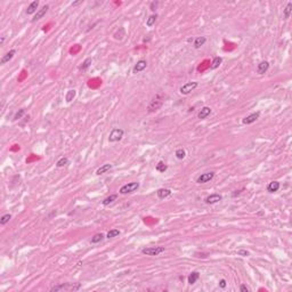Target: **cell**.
Listing matches in <instances>:
<instances>
[{"mask_svg":"<svg viewBox=\"0 0 292 292\" xmlns=\"http://www.w3.org/2000/svg\"><path fill=\"white\" fill-rule=\"evenodd\" d=\"M12 219V215L10 214H5L0 218V225H6L7 223H9V220Z\"/></svg>","mask_w":292,"mask_h":292,"instance_id":"4dcf8cb0","label":"cell"},{"mask_svg":"<svg viewBox=\"0 0 292 292\" xmlns=\"http://www.w3.org/2000/svg\"><path fill=\"white\" fill-rule=\"evenodd\" d=\"M123 135H125V131L121 128H113L112 131L110 132V136H109V141L110 143H115V141H121Z\"/></svg>","mask_w":292,"mask_h":292,"instance_id":"5b68a950","label":"cell"},{"mask_svg":"<svg viewBox=\"0 0 292 292\" xmlns=\"http://www.w3.org/2000/svg\"><path fill=\"white\" fill-rule=\"evenodd\" d=\"M77 95V91L74 90V89H70L67 93H66V96H65V101L67 102V103H71V102L74 99V97H76Z\"/></svg>","mask_w":292,"mask_h":292,"instance_id":"d4e9b609","label":"cell"},{"mask_svg":"<svg viewBox=\"0 0 292 292\" xmlns=\"http://www.w3.org/2000/svg\"><path fill=\"white\" fill-rule=\"evenodd\" d=\"M139 188V183L138 182H131L128 183L126 185H123L120 187L119 193L122 195H127V194H131V193H135L137 189Z\"/></svg>","mask_w":292,"mask_h":292,"instance_id":"3957f363","label":"cell"},{"mask_svg":"<svg viewBox=\"0 0 292 292\" xmlns=\"http://www.w3.org/2000/svg\"><path fill=\"white\" fill-rule=\"evenodd\" d=\"M157 6H159V1H152L151 5H150V9H151L152 12H155Z\"/></svg>","mask_w":292,"mask_h":292,"instance_id":"e575fe53","label":"cell"},{"mask_svg":"<svg viewBox=\"0 0 292 292\" xmlns=\"http://www.w3.org/2000/svg\"><path fill=\"white\" fill-rule=\"evenodd\" d=\"M211 114V109L209 106H203L200 110V112H199V114H198V118L200 120H204V119H207L208 116L210 115Z\"/></svg>","mask_w":292,"mask_h":292,"instance_id":"2e32d148","label":"cell"},{"mask_svg":"<svg viewBox=\"0 0 292 292\" xmlns=\"http://www.w3.org/2000/svg\"><path fill=\"white\" fill-rule=\"evenodd\" d=\"M5 37H1V39H0V46H3V42H5Z\"/></svg>","mask_w":292,"mask_h":292,"instance_id":"ab89813d","label":"cell"},{"mask_svg":"<svg viewBox=\"0 0 292 292\" xmlns=\"http://www.w3.org/2000/svg\"><path fill=\"white\" fill-rule=\"evenodd\" d=\"M15 54H16V50H15V49H10L9 51H7V53L5 54V55H3V57H1L0 64H1V65H3V64L8 63L9 61L13 60V57L15 56Z\"/></svg>","mask_w":292,"mask_h":292,"instance_id":"7c38bea8","label":"cell"},{"mask_svg":"<svg viewBox=\"0 0 292 292\" xmlns=\"http://www.w3.org/2000/svg\"><path fill=\"white\" fill-rule=\"evenodd\" d=\"M279 187H281L279 182L273 180V182L268 183V185H267V192H268V193H275V192L279 191Z\"/></svg>","mask_w":292,"mask_h":292,"instance_id":"9a60e30c","label":"cell"},{"mask_svg":"<svg viewBox=\"0 0 292 292\" xmlns=\"http://www.w3.org/2000/svg\"><path fill=\"white\" fill-rule=\"evenodd\" d=\"M199 87V83L196 81H189V82H186L185 85H183L182 87H180V89H179V91H180V94L182 95H188L191 94L192 91L194 90V89H196Z\"/></svg>","mask_w":292,"mask_h":292,"instance_id":"8992f818","label":"cell"},{"mask_svg":"<svg viewBox=\"0 0 292 292\" xmlns=\"http://www.w3.org/2000/svg\"><path fill=\"white\" fill-rule=\"evenodd\" d=\"M66 164H69V159H67V157H61L60 160L56 162V167H57V168H62V167H65Z\"/></svg>","mask_w":292,"mask_h":292,"instance_id":"1f68e13d","label":"cell"},{"mask_svg":"<svg viewBox=\"0 0 292 292\" xmlns=\"http://www.w3.org/2000/svg\"><path fill=\"white\" fill-rule=\"evenodd\" d=\"M105 239V235H104L103 233H97V234H95L93 237H91V243L93 244H96V243H99V242H102L103 240Z\"/></svg>","mask_w":292,"mask_h":292,"instance_id":"603a6c76","label":"cell"},{"mask_svg":"<svg viewBox=\"0 0 292 292\" xmlns=\"http://www.w3.org/2000/svg\"><path fill=\"white\" fill-rule=\"evenodd\" d=\"M226 285H227V282H226V279H221L219 281V286L221 288V289H225L226 288Z\"/></svg>","mask_w":292,"mask_h":292,"instance_id":"8d00e7d4","label":"cell"},{"mask_svg":"<svg viewBox=\"0 0 292 292\" xmlns=\"http://www.w3.org/2000/svg\"><path fill=\"white\" fill-rule=\"evenodd\" d=\"M221 200H223V195L218 194V193H214V194L208 195L207 198L204 199V202L207 204H215L220 202Z\"/></svg>","mask_w":292,"mask_h":292,"instance_id":"9c48e42d","label":"cell"},{"mask_svg":"<svg viewBox=\"0 0 292 292\" xmlns=\"http://www.w3.org/2000/svg\"><path fill=\"white\" fill-rule=\"evenodd\" d=\"M164 247H146L141 249V253L146 256H159L164 252Z\"/></svg>","mask_w":292,"mask_h":292,"instance_id":"277c9868","label":"cell"},{"mask_svg":"<svg viewBox=\"0 0 292 292\" xmlns=\"http://www.w3.org/2000/svg\"><path fill=\"white\" fill-rule=\"evenodd\" d=\"M116 199H118V194H112V195H110V196H107V198L104 199L103 201H102V204H103V205H109V204L113 203Z\"/></svg>","mask_w":292,"mask_h":292,"instance_id":"cb8c5ba5","label":"cell"},{"mask_svg":"<svg viewBox=\"0 0 292 292\" xmlns=\"http://www.w3.org/2000/svg\"><path fill=\"white\" fill-rule=\"evenodd\" d=\"M259 118H260V112L257 111V112H253V113L249 114V115H247L245 118H243L242 123H243V125H251V123L256 122Z\"/></svg>","mask_w":292,"mask_h":292,"instance_id":"ba28073f","label":"cell"},{"mask_svg":"<svg viewBox=\"0 0 292 292\" xmlns=\"http://www.w3.org/2000/svg\"><path fill=\"white\" fill-rule=\"evenodd\" d=\"M199 279H200V273H199L198 270H194V272H192V273L188 275V277H187V282H188V284L193 285V284L196 283V281H198Z\"/></svg>","mask_w":292,"mask_h":292,"instance_id":"d6986e66","label":"cell"},{"mask_svg":"<svg viewBox=\"0 0 292 292\" xmlns=\"http://www.w3.org/2000/svg\"><path fill=\"white\" fill-rule=\"evenodd\" d=\"M146 67H147V62H146V60H139V61H137V63H136L135 66H134V69H132V73L137 74V73L144 71Z\"/></svg>","mask_w":292,"mask_h":292,"instance_id":"8fae6325","label":"cell"},{"mask_svg":"<svg viewBox=\"0 0 292 292\" xmlns=\"http://www.w3.org/2000/svg\"><path fill=\"white\" fill-rule=\"evenodd\" d=\"M221 63H223V58L219 57V56H216L214 60H212V63H211V65H210V69L211 70L218 69V67L221 65Z\"/></svg>","mask_w":292,"mask_h":292,"instance_id":"7402d4cb","label":"cell"},{"mask_svg":"<svg viewBox=\"0 0 292 292\" xmlns=\"http://www.w3.org/2000/svg\"><path fill=\"white\" fill-rule=\"evenodd\" d=\"M242 191H243V189H239V191H235V192H234V193L232 194V196H233V198H236L237 195L241 194V192H242Z\"/></svg>","mask_w":292,"mask_h":292,"instance_id":"74e56055","label":"cell"},{"mask_svg":"<svg viewBox=\"0 0 292 292\" xmlns=\"http://www.w3.org/2000/svg\"><path fill=\"white\" fill-rule=\"evenodd\" d=\"M155 169H157V171H159V173H166L167 170H168V166L164 163L163 161H159L157 167H155Z\"/></svg>","mask_w":292,"mask_h":292,"instance_id":"83f0119b","label":"cell"},{"mask_svg":"<svg viewBox=\"0 0 292 292\" xmlns=\"http://www.w3.org/2000/svg\"><path fill=\"white\" fill-rule=\"evenodd\" d=\"M91 62H93V60H91V57H87L85 61H83V63H82V65H80V67H79V70L80 71H86V70L88 69L89 66L91 65Z\"/></svg>","mask_w":292,"mask_h":292,"instance_id":"4316f807","label":"cell"},{"mask_svg":"<svg viewBox=\"0 0 292 292\" xmlns=\"http://www.w3.org/2000/svg\"><path fill=\"white\" fill-rule=\"evenodd\" d=\"M113 168V164L111 163H105L103 164L102 167H99L97 170H96V175L97 176H101V175H104V173H106L107 171H110L111 169Z\"/></svg>","mask_w":292,"mask_h":292,"instance_id":"ac0fdd59","label":"cell"},{"mask_svg":"<svg viewBox=\"0 0 292 292\" xmlns=\"http://www.w3.org/2000/svg\"><path fill=\"white\" fill-rule=\"evenodd\" d=\"M25 114V110L24 109H21V110H19L17 112L15 113V115H14V120H19V119H22V116Z\"/></svg>","mask_w":292,"mask_h":292,"instance_id":"d6a6232c","label":"cell"},{"mask_svg":"<svg viewBox=\"0 0 292 292\" xmlns=\"http://www.w3.org/2000/svg\"><path fill=\"white\" fill-rule=\"evenodd\" d=\"M81 3H83V0H79V1H74V3H72V6L76 7L78 6V5H81Z\"/></svg>","mask_w":292,"mask_h":292,"instance_id":"f35d334b","label":"cell"},{"mask_svg":"<svg viewBox=\"0 0 292 292\" xmlns=\"http://www.w3.org/2000/svg\"><path fill=\"white\" fill-rule=\"evenodd\" d=\"M291 13H292V1H290V3H288V5L285 6V8L283 9V17H284L285 21L290 19Z\"/></svg>","mask_w":292,"mask_h":292,"instance_id":"44dd1931","label":"cell"},{"mask_svg":"<svg viewBox=\"0 0 292 292\" xmlns=\"http://www.w3.org/2000/svg\"><path fill=\"white\" fill-rule=\"evenodd\" d=\"M157 19V14H153V15H151L147 19H146V25H147L148 28H152V26L155 24Z\"/></svg>","mask_w":292,"mask_h":292,"instance_id":"f546056e","label":"cell"},{"mask_svg":"<svg viewBox=\"0 0 292 292\" xmlns=\"http://www.w3.org/2000/svg\"><path fill=\"white\" fill-rule=\"evenodd\" d=\"M240 291L241 292H249L250 291V289H249L245 284H241V285H240Z\"/></svg>","mask_w":292,"mask_h":292,"instance_id":"d590c367","label":"cell"},{"mask_svg":"<svg viewBox=\"0 0 292 292\" xmlns=\"http://www.w3.org/2000/svg\"><path fill=\"white\" fill-rule=\"evenodd\" d=\"M269 69V63L267 61H263L257 65V73L258 74H265Z\"/></svg>","mask_w":292,"mask_h":292,"instance_id":"5bb4252c","label":"cell"},{"mask_svg":"<svg viewBox=\"0 0 292 292\" xmlns=\"http://www.w3.org/2000/svg\"><path fill=\"white\" fill-rule=\"evenodd\" d=\"M48 9H49V5H45V6L41 7L40 9H39L38 12H37V13H35V17L32 19V22L35 23V22H37V21H40L41 19H44L45 15L47 14Z\"/></svg>","mask_w":292,"mask_h":292,"instance_id":"30bf717a","label":"cell"},{"mask_svg":"<svg viewBox=\"0 0 292 292\" xmlns=\"http://www.w3.org/2000/svg\"><path fill=\"white\" fill-rule=\"evenodd\" d=\"M81 288L80 283H62L58 285L53 286L50 289L51 292H58V291H78Z\"/></svg>","mask_w":292,"mask_h":292,"instance_id":"6da1fadb","label":"cell"},{"mask_svg":"<svg viewBox=\"0 0 292 292\" xmlns=\"http://www.w3.org/2000/svg\"><path fill=\"white\" fill-rule=\"evenodd\" d=\"M38 7H39V1H38V0H35V1H32V3L28 6V8H26V10H25V13L28 14V15L35 14L39 10Z\"/></svg>","mask_w":292,"mask_h":292,"instance_id":"4fadbf2b","label":"cell"},{"mask_svg":"<svg viewBox=\"0 0 292 292\" xmlns=\"http://www.w3.org/2000/svg\"><path fill=\"white\" fill-rule=\"evenodd\" d=\"M120 235V231L116 228L110 229L106 234V239H114V237H118Z\"/></svg>","mask_w":292,"mask_h":292,"instance_id":"f1b7e54d","label":"cell"},{"mask_svg":"<svg viewBox=\"0 0 292 292\" xmlns=\"http://www.w3.org/2000/svg\"><path fill=\"white\" fill-rule=\"evenodd\" d=\"M171 193H173V192L169 188H160V189H157V195L160 200H164V199H167L168 196H170Z\"/></svg>","mask_w":292,"mask_h":292,"instance_id":"e0dca14e","label":"cell"},{"mask_svg":"<svg viewBox=\"0 0 292 292\" xmlns=\"http://www.w3.org/2000/svg\"><path fill=\"white\" fill-rule=\"evenodd\" d=\"M215 175H216L215 171H208V173H201V175L196 178V183H198V184H207V183L211 182V180L215 178Z\"/></svg>","mask_w":292,"mask_h":292,"instance_id":"52a82bcc","label":"cell"},{"mask_svg":"<svg viewBox=\"0 0 292 292\" xmlns=\"http://www.w3.org/2000/svg\"><path fill=\"white\" fill-rule=\"evenodd\" d=\"M175 155H176V157L178 160H184L186 157V151L183 147H179V148H177L176 152H175Z\"/></svg>","mask_w":292,"mask_h":292,"instance_id":"484cf974","label":"cell"},{"mask_svg":"<svg viewBox=\"0 0 292 292\" xmlns=\"http://www.w3.org/2000/svg\"><path fill=\"white\" fill-rule=\"evenodd\" d=\"M237 254H239V256H242V257H248V256H250V252L241 249V250H237Z\"/></svg>","mask_w":292,"mask_h":292,"instance_id":"836d02e7","label":"cell"},{"mask_svg":"<svg viewBox=\"0 0 292 292\" xmlns=\"http://www.w3.org/2000/svg\"><path fill=\"white\" fill-rule=\"evenodd\" d=\"M205 42H207V38H205V37H198V38H195L194 41H193V46H194L195 49H199V48H201Z\"/></svg>","mask_w":292,"mask_h":292,"instance_id":"ffe728a7","label":"cell"},{"mask_svg":"<svg viewBox=\"0 0 292 292\" xmlns=\"http://www.w3.org/2000/svg\"><path fill=\"white\" fill-rule=\"evenodd\" d=\"M163 105V98H162V95L157 94L155 97L151 101V103L148 104L147 110L150 113H153V112H157V110H160L161 106Z\"/></svg>","mask_w":292,"mask_h":292,"instance_id":"7a4b0ae2","label":"cell"},{"mask_svg":"<svg viewBox=\"0 0 292 292\" xmlns=\"http://www.w3.org/2000/svg\"><path fill=\"white\" fill-rule=\"evenodd\" d=\"M187 41H188V42H193V41H194V38H189Z\"/></svg>","mask_w":292,"mask_h":292,"instance_id":"60d3db41","label":"cell"}]
</instances>
